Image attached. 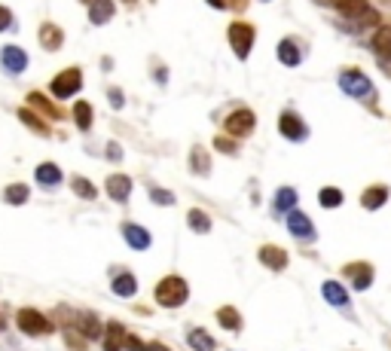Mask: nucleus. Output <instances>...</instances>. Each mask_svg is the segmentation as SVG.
Instances as JSON below:
<instances>
[{"label":"nucleus","instance_id":"obj_1","mask_svg":"<svg viewBox=\"0 0 391 351\" xmlns=\"http://www.w3.org/2000/svg\"><path fill=\"white\" fill-rule=\"evenodd\" d=\"M190 297L187 290V281L177 278V275H168L159 281V287H156V303L166 306V308H174V306H183Z\"/></svg>","mask_w":391,"mask_h":351},{"label":"nucleus","instance_id":"obj_2","mask_svg":"<svg viewBox=\"0 0 391 351\" xmlns=\"http://www.w3.org/2000/svg\"><path fill=\"white\" fill-rule=\"evenodd\" d=\"M16 324H19V330H22L25 336H43V333L52 330V321H49L46 315H40L37 308H22L19 318H16Z\"/></svg>","mask_w":391,"mask_h":351},{"label":"nucleus","instance_id":"obj_3","mask_svg":"<svg viewBox=\"0 0 391 351\" xmlns=\"http://www.w3.org/2000/svg\"><path fill=\"white\" fill-rule=\"evenodd\" d=\"M254 123H257V116H254L248 107H239L223 119V129H226V135H232V138H245L254 131Z\"/></svg>","mask_w":391,"mask_h":351},{"label":"nucleus","instance_id":"obj_4","mask_svg":"<svg viewBox=\"0 0 391 351\" xmlns=\"http://www.w3.org/2000/svg\"><path fill=\"white\" fill-rule=\"evenodd\" d=\"M339 89L352 98H370L373 83H370L361 70H343V74H339Z\"/></svg>","mask_w":391,"mask_h":351},{"label":"nucleus","instance_id":"obj_5","mask_svg":"<svg viewBox=\"0 0 391 351\" xmlns=\"http://www.w3.org/2000/svg\"><path fill=\"white\" fill-rule=\"evenodd\" d=\"M230 43H232V52L245 61L248 55H251V46H254V28L245 25V22H232L230 25Z\"/></svg>","mask_w":391,"mask_h":351},{"label":"nucleus","instance_id":"obj_6","mask_svg":"<svg viewBox=\"0 0 391 351\" xmlns=\"http://www.w3.org/2000/svg\"><path fill=\"white\" fill-rule=\"evenodd\" d=\"M80 86H83V74H80V67H68V70H61L59 76L52 80V95L55 98H70L74 92H80Z\"/></svg>","mask_w":391,"mask_h":351},{"label":"nucleus","instance_id":"obj_7","mask_svg":"<svg viewBox=\"0 0 391 351\" xmlns=\"http://www.w3.org/2000/svg\"><path fill=\"white\" fill-rule=\"evenodd\" d=\"M279 131H281V135L288 138V140H303L305 135H309L305 123L294 114V110H284V114H281V119H279Z\"/></svg>","mask_w":391,"mask_h":351},{"label":"nucleus","instance_id":"obj_8","mask_svg":"<svg viewBox=\"0 0 391 351\" xmlns=\"http://www.w3.org/2000/svg\"><path fill=\"white\" fill-rule=\"evenodd\" d=\"M343 275L352 281L354 290H367V287L373 284V266L370 263H348L343 269Z\"/></svg>","mask_w":391,"mask_h":351},{"label":"nucleus","instance_id":"obj_9","mask_svg":"<svg viewBox=\"0 0 391 351\" xmlns=\"http://www.w3.org/2000/svg\"><path fill=\"white\" fill-rule=\"evenodd\" d=\"M0 65L10 70V74H22L28 67V52L19 46H3L0 49Z\"/></svg>","mask_w":391,"mask_h":351},{"label":"nucleus","instance_id":"obj_10","mask_svg":"<svg viewBox=\"0 0 391 351\" xmlns=\"http://www.w3.org/2000/svg\"><path fill=\"white\" fill-rule=\"evenodd\" d=\"M74 324H77V330H80V336H86V339H101V336H104L101 321H98L92 312H77Z\"/></svg>","mask_w":391,"mask_h":351},{"label":"nucleus","instance_id":"obj_11","mask_svg":"<svg viewBox=\"0 0 391 351\" xmlns=\"http://www.w3.org/2000/svg\"><path fill=\"white\" fill-rule=\"evenodd\" d=\"M288 229L297 238H303V242H312V238H315V226H312V220L305 214H300V211H288Z\"/></svg>","mask_w":391,"mask_h":351},{"label":"nucleus","instance_id":"obj_12","mask_svg":"<svg viewBox=\"0 0 391 351\" xmlns=\"http://www.w3.org/2000/svg\"><path fill=\"white\" fill-rule=\"evenodd\" d=\"M104 189H108V195L113 202H126L129 199V193H132V180L126 178V174H110Z\"/></svg>","mask_w":391,"mask_h":351},{"label":"nucleus","instance_id":"obj_13","mask_svg":"<svg viewBox=\"0 0 391 351\" xmlns=\"http://www.w3.org/2000/svg\"><path fill=\"white\" fill-rule=\"evenodd\" d=\"M385 202H388V187H385V184H373V187H367V189H364V195H361V205H364L367 211L382 208Z\"/></svg>","mask_w":391,"mask_h":351},{"label":"nucleus","instance_id":"obj_14","mask_svg":"<svg viewBox=\"0 0 391 351\" xmlns=\"http://www.w3.org/2000/svg\"><path fill=\"white\" fill-rule=\"evenodd\" d=\"M260 263L269 266V269H275V272H281L284 266H288V254H284L281 248H275V244H263L260 248Z\"/></svg>","mask_w":391,"mask_h":351},{"label":"nucleus","instance_id":"obj_15","mask_svg":"<svg viewBox=\"0 0 391 351\" xmlns=\"http://www.w3.org/2000/svg\"><path fill=\"white\" fill-rule=\"evenodd\" d=\"M61 43H65V34H61V28L59 25H52V22H46L43 28H40V46L49 49V52H55Z\"/></svg>","mask_w":391,"mask_h":351},{"label":"nucleus","instance_id":"obj_16","mask_svg":"<svg viewBox=\"0 0 391 351\" xmlns=\"http://www.w3.org/2000/svg\"><path fill=\"white\" fill-rule=\"evenodd\" d=\"M123 235H126V242H129L134 251L150 248V233H147L144 226H134V223H126V226H123Z\"/></svg>","mask_w":391,"mask_h":351},{"label":"nucleus","instance_id":"obj_17","mask_svg":"<svg viewBox=\"0 0 391 351\" xmlns=\"http://www.w3.org/2000/svg\"><path fill=\"white\" fill-rule=\"evenodd\" d=\"M89 19H92V25H108L113 19V0H92Z\"/></svg>","mask_w":391,"mask_h":351},{"label":"nucleus","instance_id":"obj_18","mask_svg":"<svg viewBox=\"0 0 391 351\" xmlns=\"http://www.w3.org/2000/svg\"><path fill=\"white\" fill-rule=\"evenodd\" d=\"M333 6H337L345 19H364L370 12L367 0H333Z\"/></svg>","mask_w":391,"mask_h":351},{"label":"nucleus","instance_id":"obj_19","mask_svg":"<svg viewBox=\"0 0 391 351\" xmlns=\"http://www.w3.org/2000/svg\"><path fill=\"white\" fill-rule=\"evenodd\" d=\"M321 293H324V299L330 306H348V293H345V287L339 284V281H324Z\"/></svg>","mask_w":391,"mask_h":351},{"label":"nucleus","instance_id":"obj_20","mask_svg":"<svg viewBox=\"0 0 391 351\" xmlns=\"http://www.w3.org/2000/svg\"><path fill=\"white\" fill-rule=\"evenodd\" d=\"M279 58H281V65H288V67H297L300 65V46L294 43V40H281L279 43Z\"/></svg>","mask_w":391,"mask_h":351},{"label":"nucleus","instance_id":"obj_21","mask_svg":"<svg viewBox=\"0 0 391 351\" xmlns=\"http://www.w3.org/2000/svg\"><path fill=\"white\" fill-rule=\"evenodd\" d=\"M28 101H31L34 107H37V110H40V114H43V116H49V119H65V114H61V110L55 107V104L49 101V98H43V95H40V92H31V98H28Z\"/></svg>","mask_w":391,"mask_h":351},{"label":"nucleus","instance_id":"obj_22","mask_svg":"<svg viewBox=\"0 0 391 351\" xmlns=\"http://www.w3.org/2000/svg\"><path fill=\"white\" fill-rule=\"evenodd\" d=\"M37 184H43V187L61 184V171H59V165H52V162L37 165Z\"/></svg>","mask_w":391,"mask_h":351},{"label":"nucleus","instance_id":"obj_23","mask_svg":"<svg viewBox=\"0 0 391 351\" xmlns=\"http://www.w3.org/2000/svg\"><path fill=\"white\" fill-rule=\"evenodd\" d=\"M123 342H126L123 327H119L117 321H110V324H108V336H104V351H119V348H123Z\"/></svg>","mask_w":391,"mask_h":351},{"label":"nucleus","instance_id":"obj_24","mask_svg":"<svg viewBox=\"0 0 391 351\" xmlns=\"http://www.w3.org/2000/svg\"><path fill=\"white\" fill-rule=\"evenodd\" d=\"M373 49L382 55V58H391V25L379 28V31L373 34Z\"/></svg>","mask_w":391,"mask_h":351},{"label":"nucleus","instance_id":"obj_25","mask_svg":"<svg viewBox=\"0 0 391 351\" xmlns=\"http://www.w3.org/2000/svg\"><path fill=\"white\" fill-rule=\"evenodd\" d=\"M19 119H22V123H25L31 131H37V135H49V123H43V119L34 114V110L22 107V110H19Z\"/></svg>","mask_w":391,"mask_h":351},{"label":"nucleus","instance_id":"obj_26","mask_svg":"<svg viewBox=\"0 0 391 351\" xmlns=\"http://www.w3.org/2000/svg\"><path fill=\"white\" fill-rule=\"evenodd\" d=\"M134 290H138V281H134V275H117L113 278V293L117 297H134Z\"/></svg>","mask_w":391,"mask_h":351},{"label":"nucleus","instance_id":"obj_27","mask_svg":"<svg viewBox=\"0 0 391 351\" xmlns=\"http://www.w3.org/2000/svg\"><path fill=\"white\" fill-rule=\"evenodd\" d=\"M294 205H297V189L281 187L279 193H275V211L284 214V211H294Z\"/></svg>","mask_w":391,"mask_h":351},{"label":"nucleus","instance_id":"obj_28","mask_svg":"<svg viewBox=\"0 0 391 351\" xmlns=\"http://www.w3.org/2000/svg\"><path fill=\"white\" fill-rule=\"evenodd\" d=\"M190 162H193V171L202 174V178L211 171V159H208V153H205L202 147H193V153H190Z\"/></svg>","mask_w":391,"mask_h":351},{"label":"nucleus","instance_id":"obj_29","mask_svg":"<svg viewBox=\"0 0 391 351\" xmlns=\"http://www.w3.org/2000/svg\"><path fill=\"white\" fill-rule=\"evenodd\" d=\"M187 342H190V348L193 351H214V339H211L205 330H193Z\"/></svg>","mask_w":391,"mask_h":351},{"label":"nucleus","instance_id":"obj_30","mask_svg":"<svg viewBox=\"0 0 391 351\" xmlns=\"http://www.w3.org/2000/svg\"><path fill=\"white\" fill-rule=\"evenodd\" d=\"M217 321H220V327H226V330H241V318H239V312L232 306H223L217 312Z\"/></svg>","mask_w":391,"mask_h":351},{"label":"nucleus","instance_id":"obj_31","mask_svg":"<svg viewBox=\"0 0 391 351\" xmlns=\"http://www.w3.org/2000/svg\"><path fill=\"white\" fill-rule=\"evenodd\" d=\"M187 223H190V229H196V233H208L211 229V217L205 214V211H199V208H193L187 214Z\"/></svg>","mask_w":391,"mask_h":351},{"label":"nucleus","instance_id":"obj_32","mask_svg":"<svg viewBox=\"0 0 391 351\" xmlns=\"http://www.w3.org/2000/svg\"><path fill=\"white\" fill-rule=\"evenodd\" d=\"M74 119H77V125H80L83 131H89V129H92V104H89V101H77Z\"/></svg>","mask_w":391,"mask_h":351},{"label":"nucleus","instance_id":"obj_33","mask_svg":"<svg viewBox=\"0 0 391 351\" xmlns=\"http://www.w3.org/2000/svg\"><path fill=\"white\" fill-rule=\"evenodd\" d=\"M3 199L10 202V205H25L28 202V187L25 184H10L3 189Z\"/></svg>","mask_w":391,"mask_h":351},{"label":"nucleus","instance_id":"obj_34","mask_svg":"<svg viewBox=\"0 0 391 351\" xmlns=\"http://www.w3.org/2000/svg\"><path fill=\"white\" fill-rule=\"evenodd\" d=\"M318 202H321L324 208H339L343 205V193H339L337 187H324L321 195H318Z\"/></svg>","mask_w":391,"mask_h":351},{"label":"nucleus","instance_id":"obj_35","mask_svg":"<svg viewBox=\"0 0 391 351\" xmlns=\"http://www.w3.org/2000/svg\"><path fill=\"white\" fill-rule=\"evenodd\" d=\"M70 187H74V193L80 195V199H95V195H98V189L92 187L86 178H74V180H70Z\"/></svg>","mask_w":391,"mask_h":351},{"label":"nucleus","instance_id":"obj_36","mask_svg":"<svg viewBox=\"0 0 391 351\" xmlns=\"http://www.w3.org/2000/svg\"><path fill=\"white\" fill-rule=\"evenodd\" d=\"M150 195H153L156 205H174V195H172V193H166V189H159V187H153V189H150Z\"/></svg>","mask_w":391,"mask_h":351},{"label":"nucleus","instance_id":"obj_37","mask_svg":"<svg viewBox=\"0 0 391 351\" xmlns=\"http://www.w3.org/2000/svg\"><path fill=\"white\" fill-rule=\"evenodd\" d=\"M108 98H110V104H113V107H123V104H126V98H123V89H117V86H113V89H108Z\"/></svg>","mask_w":391,"mask_h":351},{"label":"nucleus","instance_id":"obj_38","mask_svg":"<svg viewBox=\"0 0 391 351\" xmlns=\"http://www.w3.org/2000/svg\"><path fill=\"white\" fill-rule=\"evenodd\" d=\"M214 147H217V150H223V153H236V144H232L230 138H217Z\"/></svg>","mask_w":391,"mask_h":351},{"label":"nucleus","instance_id":"obj_39","mask_svg":"<svg viewBox=\"0 0 391 351\" xmlns=\"http://www.w3.org/2000/svg\"><path fill=\"white\" fill-rule=\"evenodd\" d=\"M10 25H12V12L6 6H0V31H6Z\"/></svg>","mask_w":391,"mask_h":351},{"label":"nucleus","instance_id":"obj_40","mask_svg":"<svg viewBox=\"0 0 391 351\" xmlns=\"http://www.w3.org/2000/svg\"><path fill=\"white\" fill-rule=\"evenodd\" d=\"M230 6H232V10H236V12H241V10H245V6H248V0H230Z\"/></svg>","mask_w":391,"mask_h":351},{"label":"nucleus","instance_id":"obj_41","mask_svg":"<svg viewBox=\"0 0 391 351\" xmlns=\"http://www.w3.org/2000/svg\"><path fill=\"white\" fill-rule=\"evenodd\" d=\"M144 351H168V345H162V342H150Z\"/></svg>","mask_w":391,"mask_h":351},{"label":"nucleus","instance_id":"obj_42","mask_svg":"<svg viewBox=\"0 0 391 351\" xmlns=\"http://www.w3.org/2000/svg\"><path fill=\"white\" fill-rule=\"evenodd\" d=\"M211 6H214V10H223V6H230V0H208Z\"/></svg>","mask_w":391,"mask_h":351},{"label":"nucleus","instance_id":"obj_43","mask_svg":"<svg viewBox=\"0 0 391 351\" xmlns=\"http://www.w3.org/2000/svg\"><path fill=\"white\" fill-rule=\"evenodd\" d=\"M108 156H110V159H119V150H117V144H110V150H108Z\"/></svg>","mask_w":391,"mask_h":351},{"label":"nucleus","instance_id":"obj_44","mask_svg":"<svg viewBox=\"0 0 391 351\" xmlns=\"http://www.w3.org/2000/svg\"><path fill=\"white\" fill-rule=\"evenodd\" d=\"M126 3H129V6H132V3H138V0H126Z\"/></svg>","mask_w":391,"mask_h":351},{"label":"nucleus","instance_id":"obj_45","mask_svg":"<svg viewBox=\"0 0 391 351\" xmlns=\"http://www.w3.org/2000/svg\"><path fill=\"white\" fill-rule=\"evenodd\" d=\"M0 330H3V318H0Z\"/></svg>","mask_w":391,"mask_h":351},{"label":"nucleus","instance_id":"obj_46","mask_svg":"<svg viewBox=\"0 0 391 351\" xmlns=\"http://www.w3.org/2000/svg\"><path fill=\"white\" fill-rule=\"evenodd\" d=\"M89 3H92V0H89Z\"/></svg>","mask_w":391,"mask_h":351}]
</instances>
